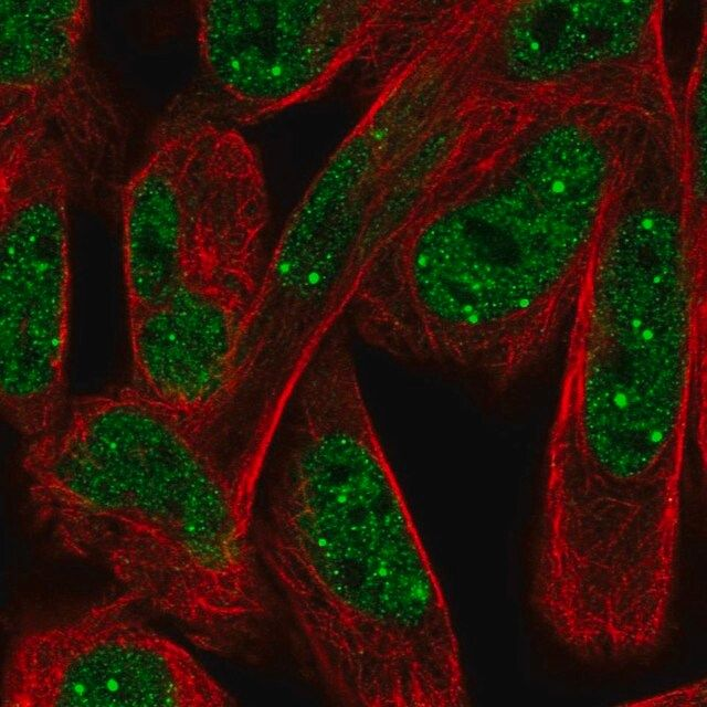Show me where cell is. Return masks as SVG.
<instances>
[{"label": "cell", "mask_w": 707, "mask_h": 707, "mask_svg": "<svg viewBox=\"0 0 707 707\" xmlns=\"http://www.w3.org/2000/svg\"><path fill=\"white\" fill-rule=\"evenodd\" d=\"M289 407L253 532L308 676L346 706L466 705L451 610L359 373L313 370Z\"/></svg>", "instance_id": "cell-1"}, {"label": "cell", "mask_w": 707, "mask_h": 707, "mask_svg": "<svg viewBox=\"0 0 707 707\" xmlns=\"http://www.w3.org/2000/svg\"><path fill=\"white\" fill-rule=\"evenodd\" d=\"M266 463L213 412L134 386L75 400L21 461L59 547L222 656L251 652L271 618L253 534Z\"/></svg>", "instance_id": "cell-2"}, {"label": "cell", "mask_w": 707, "mask_h": 707, "mask_svg": "<svg viewBox=\"0 0 707 707\" xmlns=\"http://www.w3.org/2000/svg\"><path fill=\"white\" fill-rule=\"evenodd\" d=\"M700 357V344L683 336L576 324L544 493L606 516L679 510L689 444L705 429Z\"/></svg>", "instance_id": "cell-3"}, {"label": "cell", "mask_w": 707, "mask_h": 707, "mask_svg": "<svg viewBox=\"0 0 707 707\" xmlns=\"http://www.w3.org/2000/svg\"><path fill=\"white\" fill-rule=\"evenodd\" d=\"M202 97H178L119 192L128 319L183 297L253 305L268 194L252 144Z\"/></svg>", "instance_id": "cell-4"}, {"label": "cell", "mask_w": 707, "mask_h": 707, "mask_svg": "<svg viewBox=\"0 0 707 707\" xmlns=\"http://www.w3.org/2000/svg\"><path fill=\"white\" fill-rule=\"evenodd\" d=\"M1 408L34 439L64 411L71 260L66 162L31 130L0 134Z\"/></svg>", "instance_id": "cell-5"}, {"label": "cell", "mask_w": 707, "mask_h": 707, "mask_svg": "<svg viewBox=\"0 0 707 707\" xmlns=\"http://www.w3.org/2000/svg\"><path fill=\"white\" fill-rule=\"evenodd\" d=\"M116 593L22 633L2 676L3 707L232 706L233 695L178 641Z\"/></svg>", "instance_id": "cell-6"}, {"label": "cell", "mask_w": 707, "mask_h": 707, "mask_svg": "<svg viewBox=\"0 0 707 707\" xmlns=\"http://www.w3.org/2000/svg\"><path fill=\"white\" fill-rule=\"evenodd\" d=\"M194 13L203 70L241 120L315 96L397 21L389 1H200Z\"/></svg>", "instance_id": "cell-7"}, {"label": "cell", "mask_w": 707, "mask_h": 707, "mask_svg": "<svg viewBox=\"0 0 707 707\" xmlns=\"http://www.w3.org/2000/svg\"><path fill=\"white\" fill-rule=\"evenodd\" d=\"M1 122L28 126L62 154L73 191L116 188L124 115L88 57L87 1H0Z\"/></svg>", "instance_id": "cell-8"}, {"label": "cell", "mask_w": 707, "mask_h": 707, "mask_svg": "<svg viewBox=\"0 0 707 707\" xmlns=\"http://www.w3.org/2000/svg\"><path fill=\"white\" fill-rule=\"evenodd\" d=\"M705 679H701L700 682L680 686L679 688H674L672 690L654 695L653 697L642 699L641 701L629 703V705H659L665 704L666 701L667 704L674 705L675 699H678V705H683L682 699H688L692 705L693 703L690 700H697V698L705 700Z\"/></svg>", "instance_id": "cell-9"}]
</instances>
